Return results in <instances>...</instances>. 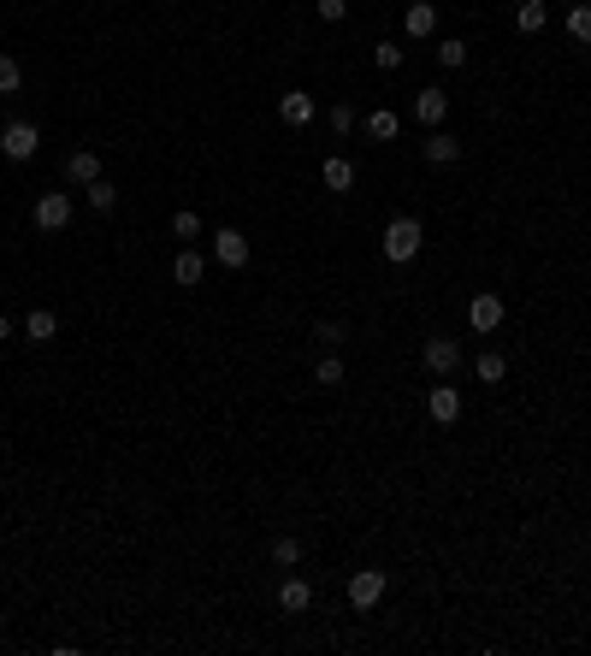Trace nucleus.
Masks as SVG:
<instances>
[{"instance_id":"obj_1","label":"nucleus","mask_w":591,"mask_h":656,"mask_svg":"<svg viewBox=\"0 0 591 656\" xmlns=\"http://www.w3.org/2000/svg\"><path fill=\"white\" fill-rule=\"evenodd\" d=\"M420 243H426L420 219H409V214H402V219H391V225H384V260H396V267L420 255Z\"/></svg>"},{"instance_id":"obj_2","label":"nucleus","mask_w":591,"mask_h":656,"mask_svg":"<svg viewBox=\"0 0 591 656\" xmlns=\"http://www.w3.org/2000/svg\"><path fill=\"white\" fill-rule=\"evenodd\" d=\"M36 148H42V130L30 125V118H18V125L0 130V154H6V160H30Z\"/></svg>"},{"instance_id":"obj_3","label":"nucleus","mask_w":591,"mask_h":656,"mask_svg":"<svg viewBox=\"0 0 591 656\" xmlns=\"http://www.w3.org/2000/svg\"><path fill=\"white\" fill-rule=\"evenodd\" d=\"M420 355H426V367H432V379H450V372L462 367V343L455 337H426Z\"/></svg>"},{"instance_id":"obj_4","label":"nucleus","mask_w":591,"mask_h":656,"mask_svg":"<svg viewBox=\"0 0 591 656\" xmlns=\"http://www.w3.org/2000/svg\"><path fill=\"white\" fill-rule=\"evenodd\" d=\"M66 225H71V196L66 189H48L36 201V231H66Z\"/></svg>"},{"instance_id":"obj_5","label":"nucleus","mask_w":591,"mask_h":656,"mask_svg":"<svg viewBox=\"0 0 591 656\" xmlns=\"http://www.w3.org/2000/svg\"><path fill=\"white\" fill-rule=\"evenodd\" d=\"M467 326H473V331H497V326H503V296L479 290V296L467 302Z\"/></svg>"},{"instance_id":"obj_6","label":"nucleus","mask_w":591,"mask_h":656,"mask_svg":"<svg viewBox=\"0 0 591 656\" xmlns=\"http://www.w3.org/2000/svg\"><path fill=\"white\" fill-rule=\"evenodd\" d=\"M379 598H384V568H361L349 580V603H355V609H373Z\"/></svg>"},{"instance_id":"obj_7","label":"nucleus","mask_w":591,"mask_h":656,"mask_svg":"<svg viewBox=\"0 0 591 656\" xmlns=\"http://www.w3.org/2000/svg\"><path fill=\"white\" fill-rule=\"evenodd\" d=\"M213 255H219V267H249V237L243 231H213Z\"/></svg>"},{"instance_id":"obj_8","label":"nucleus","mask_w":591,"mask_h":656,"mask_svg":"<svg viewBox=\"0 0 591 656\" xmlns=\"http://www.w3.org/2000/svg\"><path fill=\"white\" fill-rule=\"evenodd\" d=\"M278 118L284 125H313V118H320V107H313V95H302V89H290V95H278Z\"/></svg>"},{"instance_id":"obj_9","label":"nucleus","mask_w":591,"mask_h":656,"mask_svg":"<svg viewBox=\"0 0 591 656\" xmlns=\"http://www.w3.org/2000/svg\"><path fill=\"white\" fill-rule=\"evenodd\" d=\"M426 414H432L437 426H455V420H462V397H455L450 385H432V397H426Z\"/></svg>"},{"instance_id":"obj_10","label":"nucleus","mask_w":591,"mask_h":656,"mask_svg":"<svg viewBox=\"0 0 591 656\" xmlns=\"http://www.w3.org/2000/svg\"><path fill=\"white\" fill-rule=\"evenodd\" d=\"M444 113H450V95H444V89H420V95H414V118H420V125H444Z\"/></svg>"},{"instance_id":"obj_11","label":"nucleus","mask_w":591,"mask_h":656,"mask_svg":"<svg viewBox=\"0 0 591 656\" xmlns=\"http://www.w3.org/2000/svg\"><path fill=\"white\" fill-rule=\"evenodd\" d=\"M320 178H325V189H338V196H349V189H355V166H349L343 154H331V160H325V166H320Z\"/></svg>"},{"instance_id":"obj_12","label":"nucleus","mask_w":591,"mask_h":656,"mask_svg":"<svg viewBox=\"0 0 591 656\" xmlns=\"http://www.w3.org/2000/svg\"><path fill=\"white\" fill-rule=\"evenodd\" d=\"M278 603H284V609H290V615L313 609V585H308V580H296V573H290V580L278 585Z\"/></svg>"},{"instance_id":"obj_13","label":"nucleus","mask_w":591,"mask_h":656,"mask_svg":"<svg viewBox=\"0 0 591 656\" xmlns=\"http://www.w3.org/2000/svg\"><path fill=\"white\" fill-rule=\"evenodd\" d=\"M420 154L432 160V166H450V160H462V143H455V136H444V130H432Z\"/></svg>"},{"instance_id":"obj_14","label":"nucleus","mask_w":591,"mask_h":656,"mask_svg":"<svg viewBox=\"0 0 591 656\" xmlns=\"http://www.w3.org/2000/svg\"><path fill=\"white\" fill-rule=\"evenodd\" d=\"M24 337L30 343H54L59 337V319L48 314V308H36V314H24Z\"/></svg>"},{"instance_id":"obj_15","label":"nucleus","mask_w":591,"mask_h":656,"mask_svg":"<svg viewBox=\"0 0 591 656\" xmlns=\"http://www.w3.org/2000/svg\"><path fill=\"white\" fill-rule=\"evenodd\" d=\"M396 130H402V118H396L391 107H379V113H366V136H373V143H396Z\"/></svg>"},{"instance_id":"obj_16","label":"nucleus","mask_w":591,"mask_h":656,"mask_svg":"<svg viewBox=\"0 0 591 656\" xmlns=\"http://www.w3.org/2000/svg\"><path fill=\"white\" fill-rule=\"evenodd\" d=\"M66 178H71V184H95V178H101V160L89 154V148H77V154L66 160Z\"/></svg>"},{"instance_id":"obj_17","label":"nucleus","mask_w":591,"mask_h":656,"mask_svg":"<svg viewBox=\"0 0 591 656\" xmlns=\"http://www.w3.org/2000/svg\"><path fill=\"white\" fill-rule=\"evenodd\" d=\"M515 24H521L526 36H538V30L550 24V13H544V0H521V6H515Z\"/></svg>"},{"instance_id":"obj_18","label":"nucleus","mask_w":591,"mask_h":656,"mask_svg":"<svg viewBox=\"0 0 591 656\" xmlns=\"http://www.w3.org/2000/svg\"><path fill=\"white\" fill-rule=\"evenodd\" d=\"M568 36H574L579 48H591V6H586V0H574V6H568Z\"/></svg>"},{"instance_id":"obj_19","label":"nucleus","mask_w":591,"mask_h":656,"mask_svg":"<svg viewBox=\"0 0 591 656\" xmlns=\"http://www.w3.org/2000/svg\"><path fill=\"white\" fill-rule=\"evenodd\" d=\"M432 30H437V6L432 0H414L409 6V36H432Z\"/></svg>"},{"instance_id":"obj_20","label":"nucleus","mask_w":591,"mask_h":656,"mask_svg":"<svg viewBox=\"0 0 591 656\" xmlns=\"http://www.w3.org/2000/svg\"><path fill=\"white\" fill-rule=\"evenodd\" d=\"M172 278H178V284H201V255L196 249H183V255L172 260Z\"/></svg>"},{"instance_id":"obj_21","label":"nucleus","mask_w":591,"mask_h":656,"mask_svg":"<svg viewBox=\"0 0 591 656\" xmlns=\"http://www.w3.org/2000/svg\"><path fill=\"white\" fill-rule=\"evenodd\" d=\"M89 189V207H95V214H113V201H119V189L107 184V178H95V184H84Z\"/></svg>"},{"instance_id":"obj_22","label":"nucleus","mask_w":591,"mask_h":656,"mask_svg":"<svg viewBox=\"0 0 591 656\" xmlns=\"http://www.w3.org/2000/svg\"><path fill=\"white\" fill-rule=\"evenodd\" d=\"M473 372H479V379H485V385H497V379H503V372H508V361L497 355V349H485V355L473 361Z\"/></svg>"},{"instance_id":"obj_23","label":"nucleus","mask_w":591,"mask_h":656,"mask_svg":"<svg viewBox=\"0 0 591 656\" xmlns=\"http://www.w3.org/2000/svg\"><path fill=\"white\" fill-rule=\"evenodd\" d=\"M313 379H320L325 390H338V385H343V361H338V355H325L320 367H313Z\"/></svg>"},{"instance_id":"obj_24","label":"nucleus","mask_w":591,"mask_h":656,"mask_svg":"<svg viewBox=\"0 0 591 656\" xmlns=\"http://www.w3.org/2000/svg\"><path fill=\"white\" fill-rule=\"evenodd\" d=\"M18 83H24V72H18V59H13V54H0V95H13Z\"/></svg>"},{"instance_id":"obj_25","label":"nucleus","mask_w":591,"mask_h":656,"mask_svg":"<svg viewBox=\"0 0 591 656\" xmlns=\"http://www.w3.org/2000/svg\"><path fill=\"white\" fill-rule=\"evenodd\" d=\"M172 237L196 243V237H201V219H196V214H172Z\"/></svg>"},{"instance_id":"obj_26","label":"nucleus","mask_w":591,"mask_h":656,"mask_svg":"<svg viewBox=\"0 0 591 656\" xmlns=\"http://www.w3.org/2000/svg\"><path fill=\"white\" fill-rule=\"evenodd\" d=\"M272 562H278V568H296V562H302V544H296V538H278V544H272Z\"/></svg>"},{"instance_id":"obj_27","label":"nucleus","mask_w":591,"mask_h":656,"mask_svg":"<svg viewBox=\"0 0 591 656\" xmlns=\"http://www.w3.org/2000/svg\"><path fill=\"white\" fill-rule=\"evenodd\" d=\"M373 66H379V72H396V66H402V48L379 42V48H373Z\"/></svg>"},{"instance_id":"obj_28","label":"nucleus","mask_w":591,"mask_h":656,"mask_svg":"<svg viewBox=\"0 0 591 656\" xmlns=\"http://www.w3.org/2000/svg\"><path fill=\"white\" fill-rule=\"evenodd\" d=\"M331 130H338V136H349V130H355V107H349V101L331 107Z\"/></svg>"},{"instance_id":"obj_29","label":"nucleus","mask_w":591,"mask_h":656,"mask_svg":"<svg viewBox=\"0 0 591 656\" xmlns=\"http://www.w3.org/2000/svg\"><path fill=\"white\" fill-rule=\"evenodd\" d=\"M437 59H444V66H467V42H437Z\"/></svg>"},{"instance_id":"obj_30","label":"nucleus","mask_w":591,"mask_h":656,"mask_svg":"<svg viewBox=\"0 0 591 656\" xmlns=\"http://www.w3.org/2000/svg\"><path fill=\"white\" fill-rule=\"evenodd\" d=\"M313 337H320L325 349H338V343H343V326H338V319H320V326H313Z\"/></svg>"},{"instance_id":"obj_31","label":"nucleus","mask_w":591,"mask_h":656,"mask_svg":"<svg viewBox=\"0 0 591 656\" xmlns=\"http://www.w3.org/2000/svg\"><path fill=\"white\" fill-rule=\"evenodd\" d=\"M313 13H320V18H325V24H338V18H343V13H349V0H320V6H313Z\"/></svg>"},{"instance_id":"obj_32","label":"nucleus","mask_w":591,"mask_h":656,"mask_svg":"<svg viewBox=\"0 0 591 656\" xmlns=\"http://www.w3.org/2000/svg\"><path fill=\"white\" fill-rule=\"evenodd\" d=\"M6 337H13V319H6V314H0V343H6Z\"/></svg>"},{"instance_id":"obj_33","label":"nucleus","mask_w":591,"mask_h":656,"mask_svg":"<svg viewBox=\"0 0 591 656\" xmlns=\"http://www.w3.org/2000/svg\"><path fill=\"white\" fill-rule=\"evenodd\" d=\"M568 6H574V0H568Z\"/></svg>"}]
</instances>
